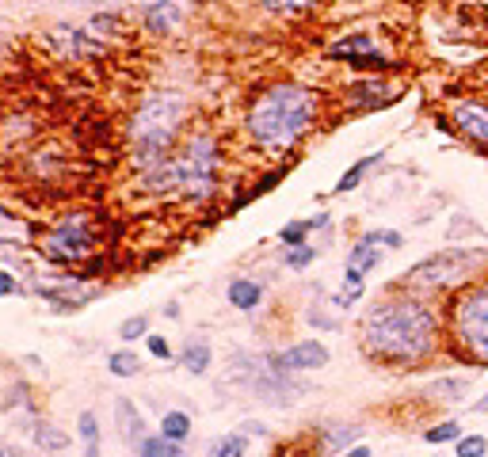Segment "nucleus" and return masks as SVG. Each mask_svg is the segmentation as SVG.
<instances>
[{
    "label": "nucleus",
    "instance_id": "nucleus-1",
    "mask_svg": "<svg viewBox=\"0 0 488 457\" xmlns=\"http://www.w3.org/2000/svg\"><path fill=\"white\" fill-rule=\"evenodd\" d=\"M359 343L366 363L382 370L409 373L435 363V354L447 347L443 309L389 282L385 293L370 301L359 320Z\"/></svg>",
    "mask_w": 488,
    "mask_h": 457
},
{
    "label": "nucleus",
    "instance_id": "nucleus-2",
    "mask_svg": "<svg viewBox=\"0 0 488 457\" xmlns=\"http://www.w3.org/2000/svg\"><path fill=\"white\" fill-rule=\"evenodd\" d=\"M221 175H225L221 138L210 126H194L184 134L172 160L138 175V187L145 191V199L203 210L221 199Z\"/></svg>",
    "mask_w": 488,
    "mask_h": 457
},
{
    "label": "nucleus",
    "instance_id": "nucleus-3",
    "mask_svg": "<svg viewBox=\"0 0 488 457\" xmlns=\"http://www.w3.org/2000/svg\"><path fill=\"white\" fill-rule=\"evenodd\" d=\"M324 95L302 80H271L264 92L252 95L244 107V138L256 153L286 157L321 126Z\"/></svg>",
    "mask_w": 488,
    "mask_h": 457
},
{
    "label": "nucleus",
    "instance_id": "nucleus-4",
    "mask_svg": "<svg viewBox=\"0 0 488 457\" xmlns=\"http://www.w3.org/2000/svg\"><path fill=\"white\" fill-rule=\"evenodd\" d=\"M191 126V100L184 92H153L130 111L126 122V153L134 175L160 168L172 153L180 149V141Z\"/></svg>",
    "mask_w": 488,
    "mask_h": 457
},
{
    "label": "nucleus",
    "instance_id": "nucleus-5",
    "mask_svg": "<svg viewBox=\"0 0 488 457\" xmlns=\"http://www.w3.org/2000/svg\"><path fill=\"white\" fill-rule=\"evenodd\" d=\"M481 274H488V248H465V244L458 248V244H450V248H438L424 259H416L393 286L420 293L428 301H438L458 293L469 282H477Z\"/></svg>",
    "mask_w": 488,
    "mask_h": 457
},
{
    "label": "nucleus",
    "instance_id": "nucleus-6",
    "mask_svg": "<svg viewBox=\"0 0 488 457\" xmlns=\"http://www.w3.org/2000/svg\"><path fill=\"white\" fill-rule=\"evenodd\" d=\"M447 351L465 366H488V274L450 293L443 305Z\"/></svg>",
    "mask_w": 488,
    "mask_h": 457
},
{
    "label": "nucleus",
    "instance_id": "nucleus-7",
    "mask_svg": "<svg viewBox=\"0 0 488 457\" xmlns=\"http://www.w3.org/2000/svg\"><path fill=\"white\" fill-rule=\"evenodd\" d=\"M107 244V225L100 214L92 210H73V214L58 218L39 240V252L50 267H65V271H85L95 259L104 255Z\"/></svg>",
    "mask_w": 488,
    "mask_h": 457
},
{
    "label": "nucleus",
    "instance_id": "nucleus-8",
    "mask_svg": "<svg viewBox=\"0 0 488 457\" xmlns=\"http://www.w3.org/2000/svg\"><path fill=\"white\" fill-rule=\"evenodd\" d=\"M329 58L344 61L348 69H355L359 76H385V73H401V58L385 54V46L370 35V31H359V35H344L329 46Z\"/></svg>",
    "mask_w": 488,
    "mask_h": 457
},
{
    "label": "nucleus",
    "instance_id": "nucleus-9",
    "mask_svg": "<svg viewBox=\"0 0 488 457\" xmlns=\"http://www.w3.org/2000/svg\"><path fill=\"white\" fill-rule=\"evenodd\" d=\"M443 114L454 126V138H462L474 145V149L488 153V92L484 88H469V92L450 95Z\"/></svg>",
    "mask_w": 488,
    "mask_h": 457
},
{
    "label": "nucleus",
    "instance_id": "nucleus-10",
    "mask_svg": "<svg viewBox=\"0 0 488 457\" xmlns=\"http://www.w3.org/2000/svg\"><path fill=\"white\" fill-rule=\"evenodd\" d=\"M46 46H50V54L61 58V61H100L107 54V42L95 35V31L85 23H54L46 31Z\"/></svg>",
    "mask_w": 488,
    "mask_h": 457
},
{
    "label": "nucleus",
    "instance_id": "nucleus-11",
    "mask_svg": "<svg viewBox=\"0 0 488 457\" xmlns=\"http://www.w3.org/2000/svg\"><path fill=\"white\" fill-rule=\"evenodd\" d=\"M404 88H393L385 76H355L344 88L348 111H385Z\"/></svg>",
    "mask_w": 488,
    "mask_h": 457
},
{
    "label": "nucleus",
    "instance_id": "nucleus-12",
    "mask_svg": "<svg viewBox=\"0 0 488 457\" xmlns=\"http://www.w3.org/2000/svg\"><path fill=\"white\" fill-rule=\"evenodd\" d=\"M275 366L286 370V373H309V370H324L332 363V351L324 347L321 339H302V343H290L283 351H271Z\"/></svg>",
    "mask_w": 488,
    "mask_h": 457
},
{
    "label": "nucleus",
    "instance_id": "nucleus-13",
    "mask_svg": "<svg viewBox=\"0 0 488 457\" xmlns=\"http://www.w3.org/2000/svg\"><path fill=\"white\" fill-rule=\"evenodd\" d=\"M141 23H145V31H149V35L168 39L172 31L184 27V8L176 4V0H153V4L141 12Z\"/></svg>",
    "mask_w": 488,
    "mask_h": 457
},
{
    "label": "nucleus",
    "instance_id": "nucleus-14",
    "mask_svg": "<svg viewBox=\"0 0 488 457\" xmlns=\"http://www.w3.org/2000/svg\"><path fill=\"white\" fill-rule=\"evenodd\" d=\"M115 427H119V438L130 450H138V443L149 435V427H145V419L138 412V404L130 397H115Z\"/></svg>",
    "mask_w": 488,
    "mask_h": 457
},
{
    "label": "nucleus",
    "instance_id": "nucleus-15",
    "mask_svg": "<svg viewBox=\"0 0 488 457\" xmlns=\"http://www.w3.org/2000/svg\"><path fill=\"white\" fill-rule=\"evenodd\" d=\"M225 298H230V305L233 309H240V313H252V309H259L264 305V298H267V286L259 282V279H233L230 282V290H225Z\"/></svg>",
    "mask_w": 488,
    "mask_h": 457
},
{
    "label": "nucleus",
    "instance_id": "nucleus-16",
    "mask_svg": "<svg viewBox=\"0 0 488 457\" xmlns=\"http://www.w3.org/2000/svg\"><path fill=\"white\" fill-rule=\"evenodd\" d=\"M317 438H321L324 453H344L355 443H363V427H359V423H329V427H321Z\"/></svg>",
    "mask_w": 488,
    "mask_h": 457
},
{
    "label": "nucleus",
    "instance_id": "nucleus-17",
    "mask_svg": "<svg viewBox=\"0 0 488 457\" xmlns=\"http://www.w3.org/2000/svg\"><path fill=\"white\" fill-rule=\"evenodd\" d=\"M382 264V248H374V244H366L363 237L348 248V259H344V271L348 274H363V279H370V271Z\"/></svg>",
    "mask_w": 488,
    "mask_h": 457
},
{
    "label": "nucleus",
    "instance_id": "nucleus-18",
    "mask_svg": "<svg viewBox=\"0 0 488 457\" xmlns=\"http://www.w3.org/2000/svg\"><path fill=\"white\" fill-rule=\"evenodd\" d=\"M382 160H385V153L359 157V160H355V165H351L344 175L336 179V194H351V191H359V187H363V179H366V172H370V168H378Z\"/></svg>",
    "mask_w": 488,
    "mask_h": 457
},
{
    "label": "nucleus",
    "instance_id": "nucleus-19",
    "mask_svg": "<svg viewBox=\"0 0 488 457\" xmlns=\"http://www.w3.org/2000/svg\"><path fill=\"white\" fill-rule=\"evenodd\" d=\"M77 435H80V446H85V457H104V438H100V419H95L92 408L77 416Z\"/></svg>",
    "mask_w": 488,
    "mask_h": 457
},
{
    "label": "nucleus",
    "instance_id": "nucleus-20",
    "mask_svg": "<svg viewBox=\"0 0 488 457\" xmlns=\"http://www.w3.org/2000/svg\"><path fill=\"white\" fill-rule=\"evenodd\" d=\"M256 4L267 15H275V20H305L321 0H256Z\"/></svg>",
    "mask_w": 488,
    "mask_h": 457
},
{
    "label": "nucleus",
    "instance_id": "nucleus-21",
    "mask_svg": "<svg viewBox=\"0 0 488 457\" xmlns=\"http://www.w3.org/2000/svg\"><path fill=\"white\" fill-rule=\"evenodd\" d=\"M210 363H214V351H210L206 339H191L180 354V366L191 373V378H203V373L210 370Z\"/></svg>",
    "mask_w": 488,
    "mask_h": 457
},
{
    "label": "nucleus",
    "instance_id": "nucleus-22",
    "mask_svg": "<svg viewBox=\"0 0 488 457\" xmlns=\"http://www.w3.org/2000/svg\"><path fill=\"white\" fill-rule=\"evenodd\" d=\"M157 431L165 435V438H172V443H180V446H184L187 438H191V416H187V412H180V408H172V412L160 416Z\"/></svg>",
    "mask_w": 488,
    "mask_h": 457
},
{
    "label": "nucleus",
    "instance_id": "nucleus-23",
    "mask_svg": "<svg viewBox=\"0 0 488 457\" xmlns=\"http://www.w3.org/2000/svg\"><path fill=\"white\" fill-rule=\"evenodd\" d=\"M31 435H35V446H39L42 453L69 450V435H65L61 427H54V423H35V427H31Z\"/></svg>",
    "mask_w": 488,
    "mask_h": 457
},
{
    "label": "nucleus",
    "instance_id": "nucleus-24",
    "mask_svg": "<svg viewBox=\"0 0 488 457\" xmlns=\"http://www.w3.org/2000/svg\"><path fill=\"white\" fill-rule=\"evenodd\" d=\"M465 393H469V381H465V378H438V381H431V385L424 389V397L447 400V404H458Z\"/></svg>",
    "mask_w": 488,
    "mask_h": 457
},
{
    "label": "nucleus",
    "instance_id": "nucleus-25",
    "mask_svg": "<svg viewBox=\"0 0 488 457\" xmlns=\"http://www.w3.org/2000/svg\"><path fill=\"white\" fill-rule=\"evenodd\" d=\"M134 453L138 457H184V446L172 443V438H165V435L157 431V435H145Z\"/></svg>",
    "mask_w": 488,
    "mask_h": 457
},
{
    "label": "nucleus",
    "instance_id": "nucleus-26",
    "mask_svg": "<svg viewBox=\"0 0 488 457\" xmlns=\"http://www.w3.org/2000/svg\"><path fill=\"white\" fill-rule=\"evenodd\" d=\"M244 453H249V435L244 431H230L206 446V457H244Z\"/></svg>",
    "mask_w": 488,
    "mask_h": 457
},
{
    "label": "nucleus",
    "instance_id": "nucleus-27",
    "mask_svg": "<svg viewBox=\"0 0 488 457\" xmlns=\"http://www.w3.org/2000/svg\"><path fill=\"white\" fill-rule=\"evenodd\" d=\"M462 435H465V431H462V423L450 416V419L431 423V427L424 431V443H428V446H443V443H458Z\"/></svg>",
    "mask_w": 488,
    "mask_h": 457
},
{
    "label": "nucleus",
    "instance_id": "nucleus-28",
    "mask_svg": "<svg viewBox=\"0 0 488 457\" xmlns=\"http://www.w3.org/2000/svg\"><path fill=\"white\" fill-rule=\"evenodd\" d=\"M107 370L115 373V378H134V373H141V358H138V351H130V347L111 351L107 354Z\"/></svg>",
    "mask_w": 488,
    "mask_h": 457
},
{
    "label": "nucleus",
    "instance_id": "nucleus-29",
    "mask_svg": "<svg viewBox=\"0 0 488 457\" xmlns=\"http://www.w3.org/2000/svg\"><path fill=\"white\" fill-rule=\"evenodd\" d=\"M363 293H366V279L363 274H348L344 271V286H339V293L332 298L336 309H351L355 301H363Z\"/></svg>",
    "mask_w": 488,
    "mask_h": 457
},
{
    "label": "nucleus",
    "instance_id": "nucleus-30",
    "mask_svg": "<svg viewBox=\"0 0 488 457\" xmlns=\"http://www.w3.org/2000/svg\"><path fill=\"white\" fill-rule=\"evenodd\" d=\"M366 244H374V248H393L401 252L404 248V233L401 228H366V233H359Z\"/></svg>",
    "mask_w": 488,
    "mask_h": 457
},
{
    "label": "nucleus",
    "instance_id": "nucleus-31",
    "mask_svg": "<svg viewBox=\"0 0 488 457\" xmlns=\"http://www.w3.org/2000/svg\"><path fill=\"white\" fill-rule=\"evenodd\" d=\"M313 259H317V248H313V244H298V248H286L283 264H286L290 271H309V267H313Z\"/></svg>",
    "mask_w": 488,
    "mask_h": 457
},
{
    "label": "nucleus",
    "instance_id": "nucleus-32",
    "mask_svg": "<svg viewBox=\"0 0 488 457\" xmlns=\"http://www.w3.org/2000/svg\"><path fill=\"white\" fill-rule=\"evenodd\" d=\"M454 457H488V438L484 435H462L454 443Z\"/></svg>",
    "mask_w": 488,
    "mask_h": 457
},
{
    "label": "nucleus",
    "instance_id": "nucleus-33",
    "mask_svg": "<svg viewBox=\"0 0 488 457\" xmlns=\"http://www.w3.org/2000/svg\"><path fill=\"white\" fill-rule=\"evenodd\" d=\"M119 336H122V343L145 339V336H149V320H145V317H130V320L119 324Z\"/></svg>",
    "mask_w": 488,
    "mask_h": 457
},
{
    "label": "nucleus",
    "instance_id": "nucleus-34",
    "mask_svg": "<svg viewBox=\"0 0 488 457\" xmlns=\"http://www.w3.org/2000/svg\"><path fill=\"white\" fill-rule=\"evenodd\" d=\"M145 351H149L157 363H172V343H168L165 336H157V332L145 336Z\"/></svg>",
    "mask_w": 488,
    "mask_h": 457
},
{
    "label": "nucleus",
    "instance_id": "nucleus-35",
    "mask_svg": "<svg viewBox=\"0 0 488 457\" xmlns=\"http://www.w3.org/2000/svg\"><path fill=\"white\" fill-rule=\"evenodd\" d=\"M15 293H23L20 282H15V274L0 267V298H15Z\"/></svg>",
    "mask_w": 488,
    "mask_h": 457
},
{
    "label": "nucleus",
    "instance_id": "nucleus-36",
    "mask_svg": "<svg viewBox=\"0 0 488 457\" xmlns=\"http://www.w3.org/2000/svg\"><path fill=\"white\" fill-rule=\"evenodd\" d=\"M237 431H244L249 438H267V435H271V427H267V423H259V419H244Z\"/></svg>",
    "mask_w": 488,
    "mask_h": 457
},
{
    "label": "nucleus",
    "instance_id": "nucleus-37",
    "mask_svg": "<svg viewBox=\"0 0 488 457\" xmlns=\"http://www.w3.org/2000/svg\"><path fill=\"white\" fill-rule=\"evenodd\" d=\"M309 324H313V328H332V332L339 328V324L332 317H324V313H309Z\"/></svg>",
    "mask_w": 488,
    "mask_h": 457
},
{
    "label": "nucleus",
    "instance_id": "nucleus-38",
    "mask_svg": "<svg viewBox=\"0 0 488 457\" xmlns=\"http://www.w3.org/2000/svg\"><path fill=\"white\" fill-rule=\"evenodd\" d=\"M336 457H374V450H370L366 443H355L351 450H344V453H336Z\"/></svg>",
    "mask_w": 488,
    "mask_h": 457
},
{
    "label": "nucleus",
    "instance_id": "nucleus-39",
    "mask_svg": "<svg viewBox=\"0 0 488 457\" xmlns=\"http://www.w3.org/2000/svg\"><path fill=\"white\" fill-rule=\"evenodd\" d=\"M469 412H477V416H488V389H484V397L474 404V408H469Z\"/></svg>",
    "mask_w": 488,
    "mask_h": 457
},
{
    "label": "nucleus",
    "instance_id": "nucleus-40",
    "mask_svg": "<svg viewBox=\"0 0 488 457\" xmlns=\"http://www.w3.org/2000/svg\"><path fill=\"white\" fill-rule=\"evenodd\" d=\"M481 88H484V92H488V69H484V80H481Z\"/></svg>",
    "mask_w": 488,
    "mask_h": 457
},
{
    "label": "nucleus",
    "instance_id": "nucleus-41",
    "mask_svg": "<svg viewBox=\"0 0 488 457\" xmlns=\"http://www.w3.org/2000/svg\"><path fill=\"white\" fill-rule=\"evenodd\" d=\"M0 27H5V20H0Z\"/></svg>",
    "mask_w": 488,
    "mask_h": 457
}]
</instances>
